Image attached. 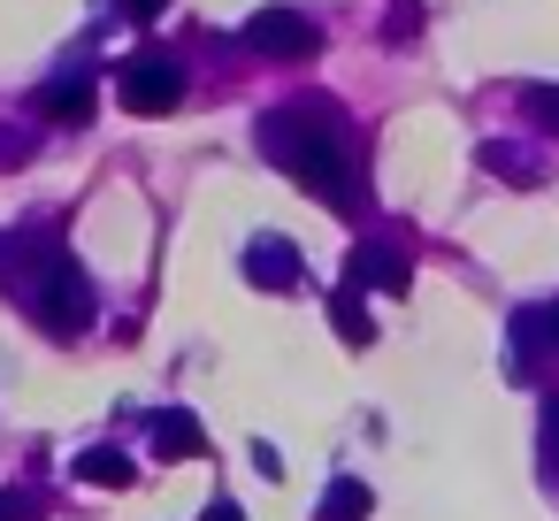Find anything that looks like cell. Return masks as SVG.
I'll list each match as a JSON object with an SVG mask.
<instances>
[{
    "mask_svg": "<svg viewBox=\"0 0 559 521\" xmlns=\"http://www.w3.org/2000/svg\"><path fill=\"white\" fill-rule=\"evenodd\" d=\"M368 292H353V284H337V299H330V330L345 338V345H376V315L360 307Z\"/></svg>",
    "mask_w": 559,
    "mask_h": 521,
    "instance_id": "obj_11",
    "label": "cell"
},
{
    "mask_svg": "<svg viewBox=\"0 0 559 521\" xmlns=\"http://www.w3.org/2000/svg\"><path fill=\"white\" fill-rule=\"evenodd\" d=\"M238 269H246V284H253V292H299V276H307L299 246H292V238H276V230H261V238L238 253Z\"/></svg>",
    "mask_w": 559,
    "mask_h": 521,
    "instance_id": "obj_6",
    "label": "cell"
},
{
    "mask_svg": "<svg viewBox=\"0 0 559 521\" xmlns=\"http://www.w3.org/2000/svg\"><path fill=\"white\" fill-rule=\"evenodd\" d=\"M0 521H47V490L9 483V490H0Z\"/></svg>",
    "mask_w": 559,
    "mask_h": 521,
    "instance_id": "obj_15",
    "label": "cell"
},
{
    "mask_svg": "<svg viewBox=\"0 0 559 521\" xmlns=\"http://www.w3.org/2000/svg\"><path fill=\"white\" fill-rule=\"evenodd\" d=\"M238 47H246V55H261V62H314V55H322V24H314V16H299V9H284V0H269V9H253V16H246Z\"/></svg>",
    "mask_w": 559,
    "mask_h": 521,
    "instance_id": "obj_4",
    "label": "cell"
},
{
    "mask_svg": "<svg viewBox=\"0 0 559 521\" xmlns=\"http://www.w3.org/2000/svg\"><path fill=\"white\" fill-rule=\"evenodd\" d=\"M475 162H483L490 177H506V185H544V177H551V162H544L536 146H521V139H483Z\"/></svg>",
    "mask_w": 559,
    "mask_h": 521,
    "instance_id": "obj_8",
    "label": "cell"
},
{
    "mask_svg": "<svg viewBox=\"0 0 559 521\" xmlns=\"http://www.w3.org/2000/svg\"><path fill=\"white\" fill-rule=\"evenodd\" d=\"M154 452H162V460H200V452H207V437H200V414H185V406L154 414Z\"/></svg>",
    "mask_w": 559,
    "mask_h": 521,
    "instance_id": "obj_9",
    "label": "cell"
},
{
    "mask_svg": "<svg viewBox=\"0 0 559 521\" xmlns=\"http://www.w3.org/2000/svg\"><path fill=\"white\" fill-rule=\"evenodd\" d=\"M16 269V238H0V276H9Z\"/></svg>",
    "mask_w": 559,
    "mask_h": 521,
    "instance_id": "obj_21",
    "label": "cell"
},
{
    "mask_svg": "<svg viewBox=\"0 0 559 521\" xmlns=\"http://www.w3.org/2000/svg\"><path fill=\"white\" fill-rule=\"evenodd\" d=\"M9 292L24 299V315L47 330V338H78L93 322V284L85 269L62 253V246H32L16 269H9Z\"/></svg>",
    "mask_w": 559,
    "mask_h": 521,
    "instance_id": "obj_2",
    "label": "cell"
},
{
    "mask_svg": "<svg viewBox=\"0 0 559 521\" xmlns=\"http://www.w3.org/2000/svg\"><path fill=\"white\" fill-rule=\"evenodd\" d=\"M345 284L353 292H406L414 284V253L399 238H360V246H345Z\"/></svg>",
    "mask_w": 559,
    "mask_h": 521,
    "instance_id": "obj_5",
    "label": "cell"
},
{
    "mask_svg": "<svg viewBox=\"0 0 559 521\" xmlns=\"http://www.w3.org/2000/svg\"><path fill=\"white\" fill-rule=\"evenodd\" d=\"M521 116L559 139V85H521Z\"/></svg>",
    "mask_w": 559,
    "mask_h": 521,
    "instance_id": "obj_14",
    "label": "cell"
},
{
    "mask_svg": "<svg viewBox=\"0 0 559 521\" xmlns=\"http://www.w3.org/2000/svg\"><path fill=\"white\" fill-rule=\"evenodd\" d=\"M513 353H521V360H528V353H536V360H544V353H559V299H544V307H521V315H513Z\"/></svg>",
    "mask_w": 559,
    "mask_h": 521,
    "instance_id": "obj_10",
    "label": "cell"
},
{
    "mask_svg": "<svg viewBox=\"0 0 559 521\" xmlns=\"http://www.w3.org/2000/svg\"><path fill=\"white\" fill-rule=\"evenodd\" d=\"M32 108L55 116V123H85V116H93V62H70L62 78H47Z\"/></svg>",
    "mask_w": 559,
    "mask_h": 521,
    "instance_id": "obj_7",
    "label": "cell"
},
{
    "mask_svg": "<svg viewBox=\"0 0 559 521\" xmlns=\"http://www.w3.org/2000/svg\"><path fill=\"white\" fill-rule=\"evenodd\" d=\"M368 506H376V498H368V483H360V475H337V483L322 490L314 521H368Z\"/></svg>",
    "mask_w": 559,
    "mask_h": 521,
    "instance_id": "obj_13",
    "label": "cell"
},
{
    "mask_svg": "<svg viewBox=\"0 0 559 521\" xmlns=\"http://www.w3.org/2000/svg\"><path fill=\"white\" fill-rule=\"evenodd\" d=\"M421 32V0H391V9H383V39L399 47V39H414Z\"/></svg>",
    "mask_w": 559,
    "mask_h": 521,
    "instance_id": "obj_17",
    "label": "cell"
},
{
    "mask_svg": "<svg viewBox=\"0 0 559 521\" xmlns=\"http://www.w3.org/2000/svg\"><path fill=\"white\" fill-rule=\"evenodd\" d=\"M200 521H246V506H238V498H207Z\"/></svg>",
    "mask_w": 559,
    "mask_h": 521,
    "instance_id": "obj_19",
    "label": "cell"
},
{
    "mask_svg": "<svg viewBox=\"0 0 559 521\" xmlns=\"http://www.w3.org/2000/svg\"><path fill=\"white\" fill-rule=\"evenodd\" d=\"M116 100H123L131 116H169V108L185 100V55H169V47L123 55V62H116Z\"/></svg>",
    "mask_w": 559,
    "mask_h": 521,
    "instance_id": "obj_3",
    "label": "cell"
},
{
    "mask_svg": "<svg viewBox=\"0 0 559 521\" xmlns=\"http://www.w3.org/2000/svg\"><path fill=\"white\" fill-rule=\"evenodd\" d=\"M544 467L559 475V399H544Z\"/></svg>",
    "mask_w": 559,
    "mask_h": 521,
    "instance_id": "obj_18",
    "label": "cell"
},
{
    "mask_svg": "<svg viewBox=\"0 0 559 521\" xmlns=\"http://www.w3.org/2000/svg\"><path fill=\"white\" fill-rule=\"evenodd\" d=\"M131 452H116V445H93V452H78V483H100V490H131Z\"/></svg>",
    "mask_w": 559,
    "mask_h": 521,
    "instance_id": "obj_12",
    "label": "cell"
},
{
    "mask_svg": "<svg viewBox=\"0 0 559 521\" xmlns=\"http://www.w3.org/2000/svg\"><path fill=\"white\" fill-rule=\"evenodd\" d=\"M32 146H39V131H32V123H0V169H24V162H32Z\"/></svg>",
    "mask_w": 559,
    "mask_h": 521,
    "instance_id": "obj_16",
    "label": "cell"
},
{
    "mask_svg": "<svg viewBox=\"0 0 559 521\" xmlns=\"http://www.w3.org/2000/svg\"><path fill=\"white\" fill-rule=\"evenodd\" d=\"M253 146H261V162L299 177L322 208H337V215L368 208V185H360V162H353V123L337 116V100H284V108H269L253 123Z\"/></svg>",
    "mask_w": 559,
    "mask_h": 521,
    "instance_id": "obj_1",
    "label": "cell"
},
{
    "mask_svg": "<svg viewBox=\"0 0 559 521\" xmlns=\"http://www.w3.org/2000/svg\"><path fill=\"white\" fill-rule=\"evenodd\" d=\"M162 9H169V0H123V16H131V24H154Z\"/></svg>",
    "mask_w": 559,
    "mask_h": 521,
    "instance_id": "obj_20",
    "label": "cell"
}]
</instances>
